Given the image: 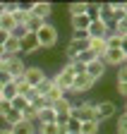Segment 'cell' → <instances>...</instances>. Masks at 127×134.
Listing matches in <instances>:
<instances>
[{
    "label": "cell",
    "instance_id": "obj_5",
    "mask_svg": "<svg viewBox=\"0 0 127 134\" xmlns=\"http://www.w3.org/2000/svg\"><path fill=\"white\" fill-rule=\"evenodd\" d=\"M93 86H96V81H93L86 72H84V74H77V77H74V81H72V89H70V93H67V96H84V93H89Z\"/></svg>",
    "mask_w": 127,
    "mask_h": 134
},
{
    "label": "cell",
    "instance_id": "obj_13",
    "mask_svg": "<svg viewBox=\"0 0 127 134\" xmlns=\"http://www.w3.org/2000/svg\"><path fill=\"white\" fill-rule=\"evenodd\" d=\"M31 12H34L36 17H41L43 22H48L51 19V14H53V3H34V7H31Z\"/></svg>",
    "mask_w": 127,
    "mask_h": 134
},
{
    "label": "cell",
    "instance_id": "obj_39",
    "mask_svg": "<svg viewBox=\"0 0 127 134\" xmlns=\"http://www.w3.org/2000/svg\"><path fill=\"white\" fill-rule=\"evenodd\" d=\"M7 38H10V34L0 29V46H5V41H7Z\"/></svg>",
    "mask_w": 127,
    "mask_h": 134
},
{
    "label": "cell",
    "instance_id": "obj_44",
    "mask_svg": "<svg viewBox=\"0 0 127 134\" xmlns=\"http://www.w3.org/2000/svg\"><path fill=\"white\" fill-rule=\"evenodd\" d=\"M0 70H3V58H0Z\"/></svg>",
    "mask_w": 127,
    "mask_h": 134
},
{
    "label": "cell",
    "instance_id": "obj_40",
    "mask_svg": "<svg viewBox=\"0 0 127 134\" xmlns=\"http://www.w3.org/2000/svg\"><path fill=\"white\" fill-rule=\"evenodd\" d=\"M120 50H122L125 58H127V36H125V38H120Z\"/></svg>",
    "mask_w": 127,
    "mask_h": 134
},
{
    "label": "cell",
    "instance_id": "obj_27",
    "mask_svg": "<svg viewBox=\"0 0 127 134\" xmlns=\"http://www.w3.org/2000/svg\"><path fill=\"white\" fill-rule=\"evenodd\" d=\"M3 122H5V127H14L17 122H22V113H17V110H10V113L3 117Z\"/></svg>",
    "mask_w": 127,
    "mask_h": 134
},
{
    "label": "cell",
    "instance_id": "obj_35",
    "mask_svg": "<svg viewBox=\"0 0 127 134\" xmlns=\"http://www.w3.org/2000/svg\"><path fill=\"white\" fill-rule=\"evenodd\" d=\"M12 81H14V77H12L7 70H0V89L7 86V84H12Z\"/></svg>",
    "mask_w": 127,
    "mask_h": 134
},
{
    "label": "cell",
    "instance_id": "obj_3",
    "mask_svg": "<svg viewBox=\"0 0 127 134\" xmlns=\"http://www.w3.org/2000/svg\"><path fill=\"white\" fill-rule=\"evenodd\" d=\"M72 81H74V72L70 70V65L65 62V65H62L60 70L53 74V84H55L58 89H62L65 93H70V89H72Z\"/></svg>",
    "mask_w": 127,
    "mask_h": 134
},
{
    "label": "cell",
    "instance_id": "obj_16",
    "mask_svg": "<svg viewBox=\"0 0 127 134\" xmlns=\"http://www.w3.org/2000/svg\"><path fill=\"white\" fill-rule=\"evenodd\" d=\"M89 50H91V53H96V58L101 60V58H103V53L108 50L106 38H89Z\"/></svg>",
    "mask_w": 127,
    "mask_h": 134
},
{
    "label": "cell",
    "instance_id": "obj_26",
    "mask_svg": "<svg viewBox=\"0 0 127 134\" xmlns=\"http://www.w3.org/2000/svg\"><path fill=\"white\" fill-rule=\"evenodd\" d=\"M22 120H24V122H29V125H36V122H38V110L29 105V108L22 113Z\"/></svg>",
    "mask_w": 127,
    "mask_h": 134
},
{
    "label": "cell",
    "instance_id": "obj_17",
    "mask_svg": "<svg viewBox=\"0 0 127 134\" xmlns=\"http://www.w3.org/2000/svg\"><path fill=\"white\" fill-rule=\"evenodd\" d=\"M3 50H5V55H19V50H22V43H19V38H14L12 34H10V38L5 41Z\"/></svg>",
    "mask_w": 127,
    "mask_h": 134
},
{
    "label": "cell",
    "instance_id": "obj_22",
    "mask_svg": "<svg viewBox=\"0 0 127 134\" xmlns=\"http://www.w3.org/2000/svg\"><path fill=\"white\" fill-rule=\"evenodd\" d=\"M53 86H55V84H53V77H46L41 84H36V86H34V91H36L38 96H46V93H48Z\"/></svg>",
    "mask_w": 127,
    "mask_h": 134
},
{
    "label": "cell",
    "instance_id": "obj_34",
    "mask_svg": "<svg viewBox=\"0 0 127 134\" xmlns=\"http://www.w3.org/2000/svg\"><path fill=\"white\" fill-rule=\"evenodd\" d=\"M115 84H127V62L115 70Z\"/></svg>",
    "mask_w": 127,
    "mask_h": 134
},
{
    "label": "cell",
    "instance_id": "obj_15",
    "mask_svg": "<svg viewBox=\"0 0 127 134\" xmlns=\"http://www.w3.org/2000/svg\"><path fill=\"white\" fill-rule=\"evenodd\" d=\"M43 24H46V22L41 19V17H36L34 12H31V14H26V19H24V29H26L29 34H36Z\"/></svg>",
    "mask_w": 127,
    "mask_h": 134
},
{
    "label": "cell",
    "instance_id": "obj_25",
    "mask_svg": "<svg viewBox=\"0 0 127 134\" xmlns=\"http://www.w3.org/2000/svg\"><path fill=\"white\" fill-rule=\"evenodd\" d=\"M98 132H101V122H96V120L82 122V134H98Z\"/></svg>",
    "mask_w": 127,
    "mask_h": 134
},
{
    "label": "cell",
    "instance_id": "obj_42",
    "mask_svg": "<svg viewBox=\"0 0 127 134\" xmlns=\"http://www.w3.org/2000/svg\"><path fill=\"white\" fill-rule=\"evenodd\" d=\"M122 115H127V103H125V110H122Z\"/></svg>",
    "mask_w": 127,
    "mask_h": 134
},
{
    "label": "cell",
    "instance_id": "obj_19",
    "mask_svg": "<svg viewBox=\"0 0 127 134\" xmlns=\"http://www.w3.org/2000/svg\"><path fill=\"white\" fill-rule=\"evenodd\" d=\"M70 24H72V31H86L89 24H91V19H89L86 14H82V17H70Z\"/></svg>",
    "mask_w": 127,
    "mask_h": 134
},
{
    "label": "cell",
    "instance_id": "obj_38",
    "mask_svg": "<svg viewBox=\"0 0 127 134\" xmlns=\"http://www.w3.org/2000/svg\"><path fill=\"white\" fill-rule=\"evenodd\" d=\"M115 91H118V96H122L127 100V84H115Z\"/></svg>",
    "mask_w": 127,
    "mask_h": 134
},
{
    "label": "cell",
    "instance_id": "obj_37",
    "mask_svg": "<svg viewBox=\"0 0 127 134\" xmlns=\"http://www.w3.org/2000/svg\"><path fill=\"white\" fill-rule=\"evenodd\" d=\"M12 110V105H10V100H5V98H0V117H5L7 113Z\"/></svg>",
    "mask_w": 127,
    "mask_h": 134
},
{
    "label": "cell",
    "instance_id": "obj_10",
    "mask_svg": "<svg viewBox=\"0 0 127 134\" xmlns=\"http://www.w3.org/2000/svg\"><path fill=\"white\" fill-rule=\"evenodd\" d=\"M72 100H70V96H65V98H60L58 103H53V110H55V115H58V122H65L67 117H70V113H72Z\"/></svg>",
    "mask_w": 127,
    "mask_h": 134
},
{
    "label": "cell",
    "instance_id": "obj_2",
    "mask_svg": "<svg viewBox=\"0 0 127 134\" xmlns=\"http://www.w3.org/2000/svg\"><path fill=\"white\" fill-rule=\"evenodd\" d=\"M113 117H118V105L113 103L110 98H101L93 103V120L96 122H108V120H113Z\"/></svg>",
    "mask_w": 127,
    "mask_h": 134
},
{
    "label": "cell",
    "instance_id": "obj_33",
    "mask_svg": "<svg viewBox=\"0 0 127 134\" xmlns=\"http://www.w3.org/2000/svg\"><path fill=\"white\" fill-rule=\"evenodd\" d=\"M0 91H3V98H5V100H12L14 96H17V86H14V81L7 84V86H3Z\"/></svg>",
    "mask_w": 127,
    "mask_h": 134
},
{
    "label": "cell",
    "instance_id": "obj_7",
    "mask_svg": "<svg viewBox=\"0 0 127 134\" xmlns=\"http://www.w3.org/2000/svg\"><path fill=\"white\" fill-rule=\"evenodd\" d=\"M46 77H48V74H46V70H43L41 65H29L26 70H24V74H22V79H24V81L29 84L31 89H34L36 84H41V81H43Z\"/></svg>",
    "mask_w": 127,
    "mask_h": 134
},
{
    "label": "cell",
    "instance_id": "obj_31",
    "mask_svg": "<svg viewBox=\"0 0 127 134\" xmlns=\"http://www.w3.org/2000/svg\"><path fill=\"white\" fill-rule=\"evenodd\" d=\"M122 19H127V12H125L122 3H120V5L113 3V24H115V22H122Z\"/></svg>",
    "mask_w": 127,
    "mask_h": 134
},
{
    "label": "cell",
    "instance_id": "obj_6",
    "mask_svg": "<svg viewBox=\"0 0 127 134\" xmlns=\"http://www.w3.org/2000/svg\"><path fill=\"white\" fill-rule=\"evenodd\" d=\"M3 70H7L14 79H17V77H22V74H24L26 62H24V58H22V55H5V58H3Z\"/></svg>",
    "mask_w": 127,
    "mask_h": 134
},
{
    "label": "cell",
    "instance_id": "obj_24",
    "mask_svg": "<svg viewBox=\"0 0 127 134\" xmlns=\"http://www.w3.org/2000/svg\"><path fill=\"white\" fill-rule=\"evenodd\" d=\"M65 96H67V93H65V91H62V89H58V86H53V89H51L48 93H46V100H48V103L53 105V103H58V100H60V98H65Z\"/></svg>",
    "mask_w": 127,
    "mask_h": 134
},
{
    "label": "cell",
    "instance_id": "obj_9",
    "mask_svg": "<svg viewBox=\"0 0 127 134\" xmlns=\"http://www.w3.org/2000/svg\"><path fill=\"white\" fill-rule=\"evenodd\" d=\"M19 43H22V50H19V55H22V58H26V55H36L38 50H41L36 34H26V36H24Z\"/></svg>",
    "mask_w": 127,
    "mask_h": 134
},
{
    "label": "cell",
    "instance_id": "obj_36",
    "mask_svg": "<svg viewBox=\"0 0 127 134\" xmlns=\"http://www.w3.org/2000/svg\"><path fill=\"white\" fill-rule=\"evenodd\" d=\"M106 46H108V48H120V38L115 36L113 31H110L108 36H106Z\"/></svg>",
    "mask_w": 127,
    "mask_h": 134
},
{
    "label": "cell",
    "instance_id": "obj_12",
    "mask_svg": "<svg viewBox=\"0 0 127 134\" xmlns=\"http://www.w3.org/2000/svg\"><path fill=\"white\" fill-rule=\"evenodd\" d=\"M106 72H108V67H106L101 60H93L91 65H86V74H89L93 81H96V84H98V81L106 77Z\"/></svg>",
    "mask_w": 127,
    "mask_h": 134
},
{
    "label": "cell",
    "instance_id": "obj_32",
    "mask_svg": "<svg viewBox=\"0 0 127 134\" xmlns=\"http://www.w3.org/2000/svg\"><path fill=\"white\" fill-rule=\"evenodd\" d=\"M115 134H127V115H118V122H115Z\"/></svg>",
    "mask_w": 127,
    "mask_h": 134
},
{
    "label": "cell",
    "instance_id": "obj_30",
    "mask_svg": "<svg viewBox=\"0 0 127 134\" xmlns=\"http://www.w3.org/2000/svg\"><path fill=\"white\" fill-rule=\"evenodd\" d=\"M110 31H113L118 38H125V36H127V19H122V22H115Z\"/></svg>",
    "mask_w": 127,
    "mask_h": 134
},
{
    "label": "cell",
    "instance_id": "obj_46",
    "mask_svg": "<svg viewBox=\"0 0 127 134\" xmlns=\"http://www.w3.org/2000/svg\"><path fill=\"white\" fill-rule=\"evenodd\" d=\"M0 14H3V10H0Z\"/></svg>",
    "mask_w": 127,
    "mask_h": 134
},
{
    "label": "cell",
    "instance_id": "obj_45",
    "mask_svg": "<svg viewBox=\"0 0 127 134\" xmlns=\"http://www.w3.org/2000/svg\"><path fill=\"white\" fill-rule=\"evenodd\" d=\"M0 98H3V91H0Z\"/></svg>",
    "mask_w": 127,
    "mask_h": 134
},
{
    "label": "cell",
    "instance_id": "obj_23",
    "mask_svg": "<svg viewBox=\"0 0 127 134\" xmlns=\"http://www.w3.org/2000/svg\"><path fill=\"white\" fill-rule=\"evenodd\" d=\"M10 105H12V110H17V113H24V110L29 108V100H26L24 96H14V98L10 100Z\"/></svg>",
    "mask_w": 127,
    "mask_h": 134
},
{
    "label": "cell",
    "instance_id": "obj_41",
    "mask_svg": "<svg viewBox=\"0 0 127 134\" xmlns=\"http://www.w3.org/2000/svg\"><path fill=\"white\" fill-rule=\"evenodd\" d=\"M0 134H12V129L10 127H0Z\"/></svg>",
    "mask_w": 127,
    "mask_h": 134
},
{
    "label": "cell",
    "instance_id": "obj_1",
    "mask_svg": "<svg viewBox=\"0 0 127 134\" xmlns=\"http://www.w3.org/2000/svg\"><path fill=\"white\" fill-rule=\"evenodd\" d=\"M36 38H38L41 50H53V48L58 46V41H60V31H58V26H55L53 22H46V24L36 31Z\"/></svg>",
    "mask_w": 127,
    "mask_h": 134
},
{
    "label": "cell",
    "instance_id": "obj_28",
    "mask_svg": "<svg viewBox=\"0 0 127 134\" xmlns=\"http://www.w3.org/2000/svg\"><path fill=\"white\" fill-rule=\"evenodd\" d=\"M14 86H17V96H24V98H26V96L31 93V86H29V84H26L22 77H17V79H14Z\"/></svg>",
    "mask_w": 127,
    "mask_h": 134
},
{
    "label": "cell",
    "instance_id": "obj_20",
    "mask_svg": "<svg viewBox=\"0 0 127 134\" xmlns=\"http://www.w3.org/2000/svg\"><path fill=\"white\" fill-rule=\"evenodd\" d=\"M12 129V134H36V125H29V122H17L14 127H10Z\"/></svg>",
    "mask_w": 127,
    "mask_h": 134
},
{
    "label": "cell",
    "instance_id": "obj_21",
    "mask_svg": "<svg viewBox=\"0 0 127 134\" xmlns=\"http://www.w3.org/2000/svg\"><path fill=\"white\" fill-rule=\"evenodd\" d=\"M86 7H89V3H70L67 14L70 17H82V14H86Z\"/></svg>",
    "mask_w": 127,
    "mask_h": 134
},
{
    "label": "cell",
    "instance_id": "obj_4",
    "mask_svg": "<svg viewBox=\"0 0 127 134\" xmlns=\"http://www.w3.org/2000/svg\"><path fill=\"white\" fill-rule=\"evenodd\" d=\"M93 103H96V100H79V103H74L70 117H74V120H79V122L93 120Z\"/></svg>",
    "mask_w": 127,
    "mask_h": 134
},
{
    "label": "cell",
    "instance_id": "obj_14",
    "mask_svg": "<svg viewBox=\"0 0 127 134\" xmlns=\"http://www.w3.org/2000/svg\"><path fill=\"white\" fill-rule=\"evenodd\" d=\"M53 122H58V115H55L53 105L41 108V110H38V122H36V125H53Z\"/></svg>",
    "mask_w": 127,
    "mask_h": 134
},
{
    "label": "cell",
    "instance_id": "obj_29",
    "mask_svg": "<svg viewBox=\"0 0 127 134\" xmlns=\"http://www.w3.org/2000/svg\"><path fill=\"white\" fill-rule=\"evenodd\" d=\"M65 127H67V134H82V122L74 120V117H67Z\"/></svg>",
    "mask_w": 127,
    "mask_h": 134
},
{
    "label": "cell",
    "instance_id": "obj_11",
    "mask_svg": "<svg viewBox=\"0 0 127 134\" xmlns=\"http://www.w3.org/2000/svg\"><path fill=\"white\" fill-rule=\"evenodd\" d=\"M86 34H89V38H106L108 34H110V29H108V24H106V22H101V19H93V22L89 24Z\"/></svg>",
    "mask_w": 127,
    "mask_h": 134
},
{
    "label": "cell",
    "instance_id": "obj_43",
    "mask_svg": "<svg viewBox=\"0 0 127 134\" xmlns=\"http://www.w3.org/2000/svg\"><path fill=\"white\" fill-rule=\"evenodd\" d=\"M122 7H125V12H127V3H122Z\"/></svg>",
    "mask_w": 127,
    "mask_h": 134
},
{
    "label": "cell",
    "instance_id": "obj_18",
    "mask_svg": "<svg viewBox=\"0 0 127 134\" xmlns=\"http://www.w3.org/2000/svg\"><path fill=\"white\" fill-rule=\"evenodd\" d=\"M0 29L7 31V34H12L14 29H17V22H14V17L10 12H3V14H0Z\"/></svg>",
    "mask_w": 127,
    "mask_h": 134
},
{
    "label": "cell",
    "instance_id": "obj_8",
    "mask_svg": "<svg viewBox=\"0 0 127 134\" xmlns=\"http://www.w3.org/2000/svg\"><path fill=\"white\" fill-rule=\"evenodd\" d=\"M101 62L106 67H115V70H118V67H122L127 62V58H125V53H122L120 48H108L106 53H103V58H101Z\"/></svg>",
    "mask_w": 127,
    "mask_h": 134
}]
</instances>
